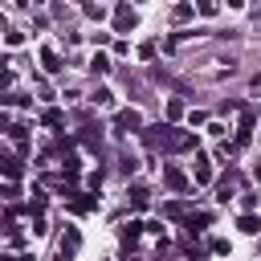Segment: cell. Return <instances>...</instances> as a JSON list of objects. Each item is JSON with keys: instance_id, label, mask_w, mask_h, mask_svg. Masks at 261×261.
<instances>
[{"instance_id": "cell-1", "label": "cell", "mask_w": 261, "mask_h": 261, "mask_svg": "<svg viewBox=\"0 0 261 261\" xmlns=\"http://www.w3.org/2000/svg\"><path fill=\"white\" fill-rule=\"evenodd\" d=\"M115 127L122 131V135H131V131H143V115L135 106H127V110H119L115 115Z\"/></svg>"}, {"instance_id": "cell-2", "label": "cell", "mask_w": 261, "mask_h": 261, "mask_svg": "<svg viewBox=\"0 0 261 261\" xmlns=\"http://www.w3.org/2000/svg\"><path fill=\"white\" fill-rule=\"evenodd\" d=\"M135 25H139L135 8H131V4H119V8H115V29H119V33H131Z\"/></svg>"}, {"instance_id": "cell-3", "label": "cell", "mask_w": 261, "mask_h": 261, "mask_svg": "<svg viewBox=\"0 0 261 261\" xmlns=\"http://www.w3.org/2000/svg\"><path fill=\"white\" fill-rule=\"evenodd\" d=\"M127 196H131V208H135V212H143V208H151V192H147L143 184H135V188L127 192Z\"/></svg>"}, {"instance_id": "cell-4", "label": "cell", "mask_w": 261, "mask_h": 261, "mask_svg": "<svg viewBox=\"0 0 261 261\" xmlns=\"http://www.w3.org/2000/svg\"><path fill=\"white\" fill-rule=\"evenodd\" d=\"M94 208H98L94 192H78V200H70V212H94Z\"/></svg>"}, {"instance_id": "cell-5", "label": "cell", "mask_w": 261, "mask_h": 261, "mask_svg": "<svg viewBox=\"0 0 261 261\" xmlns=\"http://www.w3.org/2000/svg\"><path fill=\"white\" fill-rule=\"evenodd\" d=\"M163 184L172 188V192H184L188 180H184V172H180V167H167V172H163Z\"/></svg>"}, {"instance_id": "cell-6", "label": "cell", "mask_w": 261, "mask_h": 261, "mask_svg": "<svg viewBox=\"0 0 261 261\" xmlns=\"http://www.w3.org/2000/svg\"><path fill=\"white\" fill-rule=\"evenodd\" d=\"M192 176H196V184H208V180H212V167H208V160H204V155H196V167H192Z\"/></svg>"}, {"instance_id": "cell-7", "label": "cell", "mask_w": 261, "mask_h": 261, "mask_svg": "<svg viewBox=\"0 0 261 261\" xmlns=\"http://www.w3.org/2000/svg\"><path fill=\"white\" fill-rule=\"evenodd\" d=\"M237 229H241V233H249V237H253V233H261V217H253V212H245V217L237 221Z\"/></svg>"}, {"instance_id": "cell-8", "label": "cell", "mask_w": 261, "mask_h": 261, "mask_svg": "<svg viewBox=\"0 0 261 261\" xmlns=\"http://www.w3.org/2000/svg\"><path fill=\"white\" fill-rule=\"evenodd\" d=\"M41 61H45V70H49V74H58V70H61V58H58L53 49H45V53H41Z\"/></svg>"}, {"instance_id": "cell-9", "label": "cell", "mask_w": 261, "mask_h": 261, "mask_svg": "<svg viewBox=\"0 0 261 261\" xmlns=\"http://www.w3.org/2000/svg\"><path fill=\"white\" fill-rule=\"evenodd\" d=\"M90 70H94V74H106V70H110V58H106V53H94V58H90Z\"/></svg>"}, {"instance_id": "cell-10", "label": "cell", "mask_w": 261, "mask_h": 261, "mask_svg": "<svg viewBox=\"0 0 261 261\" xmlns=\"http://www.w3.org/2000/svg\"><path fill=\"white\" fill-rule=\"evenodd\" d=\"M41 122H45V127H61V122H65V115H61V110H45V115H41Z\"/></svg>"}, {"instance_id": "cell-11", "label": "cell", "mask_w": 261, "mask_h": 261, "mask_svg": "<svg viewBox=\"0 0 261 261\" xmlns=\"http://www.w3.org/2000/svg\"><path fill=\"white\" fill-rule=\"evenodd\" d=\"M90 102H94V106H110V102H115V94H110V90H94V94H90Z\"/></svg>"}, {"instance_id": "cell-12", "label": "cell", "mask_w": 261, "mask_h": 261, "mask_svg": "<svg viewBox=\"0 0 261 261\" xmlns=\"http://www.w3.org/2000/svg\"><path fill=\"white\" fill-rule=\"evenodd\" d=\"M20 172H25V167H20V160H13V155H8V160H4V176H8V180H17Z\"/></svg>"}, {"instance_id": "cell-13", "label": "cell", "mask_w": 261, "mask_h": 261, "mask_svg": "<svg viewBox=\"0 0 261 261\" xmlns=\"http://www.w3.org/2000/svg\"><path fill=\"white\" fill-rule=\"evenodd\" d=\"M25 139H29V135H25V127H8V143L25 147Z\"/></svg>"}, {"instance_id": "cell-14", "label": "cell", "mask_w": 261, "mask_h": 261, "mask_svg": "<svg viewBox=\"0 0 261 261\" xmlns=\"http://www.w3.org/2000/svg\"><path fill=\"white\" fill-rule=\"evenodd\" d=\"M180 115H184V102H180V98H172V102H167V119H172V122H176Z\"/></svg>"}, {"instance_id": "cell-15", "label": "cell", "mask_w": 261, "mask_h": 261, "mask_svg": "<svg viewBox=\"0 0 261 261\" xmlns=\"http://www.w3.org/2000/svg\"><path fill=\"white\" fill-rule=\"evenodd\" d=\"M172 17H176V20H188V17H192V4H176Z\"/></svg>"}, {"instance_id": "cell-16", "label": "cell", "mask_w": 261, "mask_h": 261, "mask_svg": "<svg viewBox=\"0 0 261 261\" xmlns=\"http://www.w3.org/2000/svg\"><path fill=\"white\" fill-rule=\"evenodd\" d=\"M139 58H143V61H151V58H155V41H147V45H143V49H139Z\"/></svg>"}, {"instance_id": "cell-17", "label": "cell", "mask_w": 261, "mask_h": 261, "mask_svg": "<svg viewBox=\"0 0 261 261\" xmlns=\"http://www.w3.org/2000/svg\"><path fill=\"white\" fill-rule=\"evenodd\" d=\"M58 261H70V249H61V257H58Z\"/></svg>"}, {"instance_id": "cell-18", "label": "cell", "mask_w": 261, "mask_h": 261, "mask_svg": "<svg viewBox=\"0 0 261 261\" xmlns=\"http://www.w3.org/2000/svg\"><path fill=\"white\" fill-rule=\"evenodd\" d=\"M257 180H261V163H257Z\"/></svg>"}]
</instances>
